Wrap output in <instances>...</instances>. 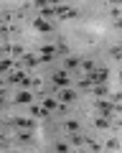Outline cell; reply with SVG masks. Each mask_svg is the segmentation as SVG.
<instances>
[{
    "label": "cell",
    "instance_id": "2",
    "mask_svg": "<svg viewBox=\"0 0 122 153\" xmlns=\"http://www.w3.org/2000/svg\"><path fill=\"white\" fill-rule=\"evenodd\" d=\"M51 82H54L59 89H66L69 87V71L66 69H56L54 74H51Z\"/></svg>",
    "mask_w": 122,
    "mask_h": 153
},
{
    "label": "cell",
    "instance_id": "25",
    "mask_svg": "<svg viewBox=\"0 0 122 153\" xmlns=\"http://www.w3.org/2000/svg\"><path fill=\"white\" fill-rule=\"evenodd\" d=\"M92 87H94V84H92V82H89V79H87V76H84V79H82V82H79V89H84V92H92Z\"/></svg>",
    "mask_w": 122,
    "mask_h": 153
},
{
    "label": "cell",
    "instance_id": "3",
    "mask_svg": "<svg viewBox=\"0 0 122 153\" xmlns=\"http://www.w3.org/2000/svg\"><path fill=\"white\" fill-rule=\"evenodd\" d=\"M41 64V59L36 54H31V51H26V54L21 56V61H18V69H23V66H26V69H36V66Z\"/></svg>",
    "mask_w": 122,
    "mask_h": 153
},
{
    "label": "cell",
    "instance_id": "1",
    "mask_svg": "<svg viewBox=\"0 0 122 153\" xmlns=\"http://www.w3.org/2000/svg\"><path fill=\"white\" fill-rule=\"evenodd\" d=\"M107 76H110V69L107 66H97L92 74H87V79L92 84H107Z\"/></svg>",
    "mask_w": 122,
    "mask_h": 153
},
{
    "label": "cell",
    "instance_id": "22",
    "mask_svg": "<svg viewBox=\"0 0 122 153\" xmlns=\"http://www.w3.org/2000/svg\"><path fill=\"white\" fill-rule=\"evenodd\" d=\"M54 151H56V153H69V151H71V148H69V143L59 140V143H56V146H54Z\"/></svg>",
    "mask_w": 122,
    "mask_h": 153
},
{
    "label": "cell",
    "instance_id": "11",
    "mask_svg": "<svg viewBox=\"0 0 122 153\" xmlns=\"http://www.w3.org/2000/svg\"><path fill=\"white\" fill-rule=\"evenodd\" d=\"M15 102H18V105H31V102H33V92H28V89L18 92V94H15Z\"/></svg>",
    "mask_w": 122,
    "mask_h": 153
},
{
    "label": "cell",
    "instance_id": "8",
    "mask_svg": "<svg viewBox=\"0 0 122 153\" xmlns=\"http://www.w3.org/2000/svg\"><path fill=\"white\" fill-rule=\"evenodd\" d=\"M13 125H15L18 130H36V123L28 120V117H13Z\"/></svg>",
    "mask_w": 122,
    "mask_h": 153
},
{
    "label": "cell",
    "instance_id": "19",
    "mask_svg": "<svg viewBox=\"0 0 122 153\" xmlns=\"http://www.w3.org/2000/svg\"><path fill=\"white\" fill-rule=\"evenodd\" d=\"M79 64H82L79 59H74V56H66V61H64V69H66V71H69V69H76Z\"/></svg>",
    "mask_w": 122,
    "mask_h": 153
},
{
    "label": "cell",
    "instance_id": "23",
    "mask_svg": "<svg viewBox=\"0 0 122 153\" xmlns=\"http://www.w3.org/2000/svg\"><path fill=\"white\" fill-rule=\"evenodd\" d=\"M110 16L115 18V21H120V18H122V8L120 5H110Z\"/></svg>",
    "mask_w": 122,
    "mask_h": 153
},
{
    "label": "cell",
    "instance_id": "10",
    "mask_svg": "<svg viewBox=\"0 0 122 153\" xmlns=\"http://www.w3.org/2000/svg\"><path fill=\"white\" fill-rule=\"evenodd\" d=\"M33 28H36V31H38V33H51V31H54V26H51V23L49 21H43V18H36V21H33Z\"/></svg>",
    "mask_w": 122,
    "mask_h": 153
},
{
    "label": "cell",
    "instance_id": "20",
    "mask_svg": "<svg viewBox=\"0 0 122 153\" xmlns=\"http://www.w3.org/2000/svg\"><path fill=\"white\" fill-rule=\"evenodd\" d=\"M56 49H59V56H69V54H71V49H69L64 41H59V44H56Z\"/></svg>",
    "mask_w": 122,
    "mask_h": 153
},
{
    "label": "cell",
    "instance_id": "26",
    "mask_svg": "<svg viewBox=\"0 0 122 153\" xmlns=\"http://www.w3.org/2000/svg\"><path fill=\"white\" fill-rule=\"evenodd\" d=\"M0 69H3V71H10V69H13V59H3Z\"/></svg>",
    "mask_w": 122,
    "mask_h": 153
},
{
    "label": "cell",
    "instance_id": "6",
    "mask_svg": "<svg viewBox=\"0 0 122 153\" xmlns=\"http://www.w3.org/2000/svg\"><path fill=\"white\" fill-rule=\"evenodd\" d=\"M28 112H31V117H36V120H46V117L51 115L43 105H28Z\"/></svg>",
    "mask_w": 122,
    "mask_h": 153
},
{
    "label": "cell",
    "instance_id": "15",
    "mask_svg": "<svg viewBox=\"0 0 122 153\" xmlns=\"http://www.w3.org/2000/svg\"><path fill=\"white\" fill-rule=\"evenodd\" d=\"M15 140L18 143H31V140H33V130H23V133L18 130L15 133Z\"/></svg>",
    "mask_w": 122,
    "mask_h": 153
},
{
    "label": "cell",
    "instance_id": "13",
    "mask_svg": "<svg viewBox=\"0 0 122 153\" xmlns=\"http://www.w3.org/2000/svg\"><path fill=\"white\" fill-rule=\"evenodd\" d=\"M69 140H71L74 148H84V146H87V138H84L82 133H71V135H69Z\"/></svg>",
    "mask_w": 122,
    "mask_h": 153
},
{
    "label": "cell",
    "instance_id": "5",
    "mask_svg": "<svg viewBox=\"0 0 122 153\" xmlns=\"http://www.w3.org/2000/svg\"><path fill=\"white\" fill-rule=\"evenodd\" d=\"M56 16L59 18H76L79 10L71 8V5H66V3H56Z\"/></svg>",
    "mask_w": 122,
    "mask_h": 153
},
{
    "label": "cell",
    "instance_id": "12",
    "mask_svg": "<svg viewBox=\"0 0 122 153\" xmlns=\"http://www.w3.org/2000/svg\"><path fill=\"white\" fill-rule=\"evenodd\" d=\"M61 128H64L69 135H71V133H82V125H79L76 120H66V123H61Z\"/></svg>",
    "mask_w": 122,
    "mask_h": 153
},
{
    "label": "cell",
    "instance_id": "24",
    "mask_svg": "<svg viewBox=\"0 0 122 153\" xmlns=\"http://www.w3.org/2000/svg\"><path fill=\"white\" fill-rule=\"evenodd\" d=\"M110 56H112V59H122V46H120V44L112 46V49H110Z\"/></svg>",
    "mask_w": 122,
    "mask_h": 153
},
{
    "label": "cell",
    "instance_id": "4",
    "mask_svg": "<svg viewBox=\"0 0 122 153\" xmlns=\"http://www.w3.org/2000/svg\"><path fill=\"white\" fill-rule=\"evenodd\" d=\"M54 56H59V49H56L54 44H43V46L38 49V59H41V64H43V61H51Z\"/></svg>",
    "mask_w": 122,
    "mask_h": 153
},
{
    "label": "cell",
    "instance_id": "21",
    "mask_svg": "<svg viewBox=\"0 0 122 153\" xmlns=\"http://www.w3.org/2000/svg\"><path fill=\"white\" fill-rule=\"evenodd\" d=\"M104 148L107 151H120V140H117V138H110V140L104 143Z\"/></svg>",
    "mask_w": 122,
    "mask_h": 153
},
{
    "label": "cell",
    "instance_id": "29",
    "mask_svg": "<svg viewBox=\"0 0 122 153\" xmlns=\"http://www.w3.org/2000/svg\"><path fill=\"white\" fill-rule=\"evenodd\" d=\"M120 82H122V71H120Z\"/></svg>",
    "mask_w": 122,
    "mask_h": 153
},
{
    "label": "cell",
    "instance_id": "27",
    "mask_svg": "<svg viewBox=\"0 0 122 153\" xmlns=\"http://www.w3.org/2000/svg\"><path fill=\"white\" fill-rule=\"evenodd\" d=\"M115 102H122V92H115Z\"/></svg>",
    "mask_w": 122,
    "mask_h": 153
},
{
    "label": "cell",
    "instance_id": "28",
    "mask_svg": "<svg viewBox=\"0 0 122 153\" xmlns=\"http://www.w3.org/2000/svg\"><path fill=\"white\" fill-rule=\"evenodd\" d=\"M115 28H117V31H122V18H120V21H115Z\"/></svg>",
    "mask_w": 122,
    "mask_h": 153
},
{
    "label": "cell",
    "instance_id": "16",
    "mask_svg": "<svg viewBox=\"0 0 122 153\" xmlns=\"http://www.w3.org/2000/svg\"><path fill=\"white\" fill-rule=\"evenodd\" d=\"M92 94L102 100L104 94H110V87H107V84H94V87H92Z\"/></svg>",
    "mask_w": 122,
    "mask_h": 153
},
{
    "label": "cell",
    "instance_id": "18",
    "mask_svg": "<svg viewBox=\"0 0 122 153\" xmlns=\"http://www.w3.org/2000/svg\"><path fill=\"white\" fill-rule=\"evenodd\" d=\"M94 128H99V130H107V128H112V123L107 120V117H102V115H99V117L94 120Z\"/></svg>",
    "mask_w": 122,
    "mask_h": 153
},
{
    "label": "cell",
    "instance_id": "9",
    "mask_svg": "<svg viewBox=\"0 0 122 153\" xmlns=\"http://www.w3.org/2000/svg\"><path fill=\"white\" fill-rule=\"evenodd\" d=\"M38 100H41V105H43L49 112H59V107H61V102L59 100H51V97H43V94H38Z\"/></svg>",
    "mask_w": 122,
    "mask_h": 153
},
{
    "label": "cell",
    "instance_id": "14",
    "mask_svg": "<svg viewBox=\"0 0 122 153\" xmlns=\"http://www.w3.org/2000/svg\"><path fill=\"white\" fill-rule=\"evenodd\" d=\"M79 69H82V71H84V76H87V74H92V71L97 69V64H94L92 59H84L82 64H79Z\"/></svg>",
    "mask_w": 122,
    "mask_h": 153
},
{
    "label": "cell",
    "instance_id": "17",
    "mask_svg": "<svg viewBox=\"0 0 122 153\" xmlns=\"http://www.w3.org/2000/svg\"><path fill=\"white\" fill-rule=\"evenodd\" d=\"M87 148L92 153H104V146H99L97 140H92V138H87Z\"/></svg>",
    "mask_w": 122,
    "mask_h": 153
},
{
    "label": "cell",
    "instance_id": "7",
    "mask_svg": "<svg viewBox=\"0 0 122 153\" xmlns=\"http://www.w3.org/2000/svg\"><path fill=\"white\" fill-rule=\"evenodd\" d=\"M56 94H59V102H64V105H71L74 100H76V92H74L71 87H66V89H56Z\"/></svg>",
    "mask_w": 122,
    "mask_h": 153
}]
</instances>
